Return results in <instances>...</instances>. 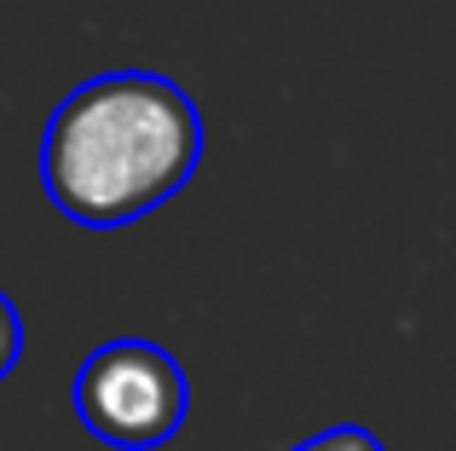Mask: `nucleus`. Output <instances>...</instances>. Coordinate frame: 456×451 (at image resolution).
I'll use <instances>...</instances> for the list:
<instances>
[{
  "label": "nucleus",
  "instance_id": "obj_1",
  "mask_svg": "<svg viewBox=\"0 0 456 451\" xmlns=\"http://www.w3.org/2000/svg\"><path fill=\"white\" fill-rule=\"evenodd\" d=\"M202 162V111L151 70H116L64 93L41 134V192L76 226L110 232L162 209Z\"/></svg>",
  "mask_w": 456,
  "mask_h": 451
},
{
  "label": "nucleus",
  "instance_id": "obj_3",
  "mask_svg": "<svg viewBox=\"0 0 456 451\" xmlns=\"http://www.w3.org/2000/svg\"><path fill=\"white\" fill-rule=\"evenodd\" d=\"M295 451H387V446H381L370 429H358V422H335V429H323V434H312V440H301Z\"/></svg>",
  "mask_w": 456,
  "mask_h": 451
},
{
  "label": "nucleus",
  "instance_id": "obj_4",
  "mask_svg": "<svg viewBox=\"0 0 456 451\" xmlns=\"http://www.w3.org/2000/svg\"><path fill=\"white\" fill-rule=\"evenodd\" d=\"M18 359H23V318L12 307V295L0 290V382L18 371Z\"/></svg>",
  "mask_w": 456,
  "mask_h": 451
},
{
  "label": "nucleus",
  "instance_id": "obj_2",
  "mask_svg": "<svg viewBox=\"0 0 456 451\" xmlns=\"http://www.w3.org/2000/svg\"><path fill=\"white\" fill-rule=\"evenodd\" d=\"M191 382L179 359L156 341H104L76 371V417L93 440L116 451H156L185 429Z\"/></svg>",
  "mask_w": 456,
  "mask_h": 451
}]
</instances>
